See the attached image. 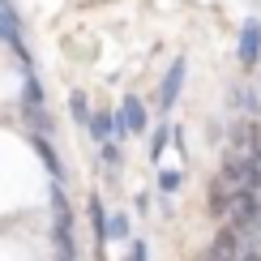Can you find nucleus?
Here are the masks:
<instances>
[{"instance_id":"obj_9","label":"nucleus","mask_w":261,"mask_h":261,"mask_svg":"<svg viewBox=\"0 0 261 261\" xmlns=\"http://www.w3.org/2000/svg\"><path fill=\"white\" fill-rule=\"evenodd\" d=\"M236 244H240V236H236L231 227H223V231L214 236V248H210V261H223V257H231V253H236Z\"/></svg>"},{"instance_id":"obj_21","label":"nucleus","mask_w":261,"mask_h":261,"mask_svg":"<svg viewBox=\"0 0 261 261\" xmlns=\"http://www.w3.org/2000/svg\"><path fill=\"white\" fill-rule=\"evenodd\" d=\"M56 261H69V257H56Z\"/></svg>"},{"instance_id":"obj_1","label":"nucleus","mask_w":261,"mask_h":261,"mask_svg":"<svg viewBox=\"0 0 261 261\" xmlns=\"http://www.w3.org/2000/svg\"><path fill=\"white\" fill-rule=\"evenodd\" d=\"M51 244H56V257H77V240H73V210H69V197L56 184L51 189Z\"/></svg>"},{"instance_id":"obj_2","label":"nucleus","mask_w":261,"mask_h":261,"mask_svg":"<svg viewBox=\"0 0 261 261\" xmlns=\"http://www.w3.org/2000/svg\"><path fill=\"white\" fill-rule=\"evenodd\" d=\"M0 39H5V43H9V51L17 56V69H30V51H26V43H21V26H17L13 5L0 9Z\"/></svg>"},{"instance_id":"obj_10","label":"nucleus","mask_w":261,"mask_h":261,"mask_svg":"<svg viewBox=\"0 0 261 261\" xmlns=\"http://www.w3.org/2000/svg\"><path fill=\"white\" fill-rule=\"evenodd\" d=\"M69 112H73V120H77L82 128L90 124V103H86V90H73V94H69Z\"/></svg>"},{"instance_id":"obj_14","label":"nucleus","mask_w":261,"mask_h":261,"mask_svg":"<svg viewBox=\"0 0 261 261\" xmlns=\"http://www.w3.org/2000/svg\"><path fill=\"white\" fill-rule=\"evenodd\" d=\"M210 210H214V214H227V197H223V184H214V193H210Z\"/></svg>"},{"instance_id":"obj_7","label":"nucleus","mask_w":261,"mask_h":261,"mask_svg":"<svg viewBox=\"0 0 261 261\" xmlns=\"http://www.w3.org/2000/svg\"><path fill=\"white\" fill-rule=\"evenodd\" d=\"M30 146H35V154L43 159V167H47V171H51V180H56V184H60V180H64V167H60V154H56V150H51V141L35 133V137H30Z\"/></svg>"},{"instance_id":"obj_6","label":"nucleus","mask_w":261,"mask_h":261,"mask_svg":"<svg viewBox=\"0 0 261 261\" xmlns=\"http://www.w3.org/2000/svg\"><path fill=\"white\" fill-rule=\"evenodd\" d=\"M180 86H184V60H176L167 69V77H163V86H159V107L167 112V107H176V99H180Z\"/></svg>"},{"instance_id":"obj_8","label":"nucleus","mask_w":261,"mask_h":261,"mask_svg":"<svg viewBox=\"0 0 261 261\" xmlns=\"http://www.w3.org/2000/svg\"><path fill=\"white\" fill-rule=\"evenodd\" d=\"M86 128H90L94 141H103V146H107V141L116 137V116L112 112H90V124H86Z\"/></svg>"},{"instance_id":"obj_12","label":"nucleus","mask_w":261,"mask_h":261,"mask_svg":"<svg viewBox=\"0 0 261 261\" xmlns=\"http://www.w3.org/2000/svg\"><path fill=\"white\" fill-rule=\"evenodd\" d=\"M107 240H128V214L107 219Z\"/></svg>"},{"instance_id":"obj_5","label":"nucleus","mask_w":261,"mask_h":261,"mask_svg":"<svg viewBox=\"0 0 261 261\" xmlns=\"http://www.w3.org/2000/svg\"><path fill=\"white\" fill-rule=\"evenodd\" d=\"M257 56H261V21H257V17H248V21H244V30H240V60L253 69Z\"/></svg>"},{"instance_id":"obj_20","label":"nucleus","mask_w":261,"mask_h":261,"mask_svg":"<svg viewBox=\"0 0 261 261\" xmlns=\"http://www.w3.org/2000/svg\"><path fill=\"white\" fill-rule=\"evenodd\" d=\"M248 261H261V257H248Z\"/></svg>"},{"instance_id":"obj_19","label":"nucleus","mask_w":261,"mask_h":261,"mask_svg":"<svg viewBox=\"0 0 261 261\" xmlns=\"http://www.w3.org/2000/svg\"><path fill=\"white\" fill-rule=\"evenodd\" d=\"M5 5H9V0H0V9H5Z\"/></svg>"},{"instance_id":"obj_16","label":"nucleus","mask_w":261,"mask_h":261,"mask_svg":"<svg viewBox=\"0 0 261 261\" xmlns=\"http://www.w3.org/2000/svg\"><path fill=\"white\" fill-rule=\"evenodd\" d=\"M159 184H163V189L171 193V189H176V184H180V176H176V171H163V180H159Z\"/></svg>"},{"instance_id":"obj_11","label":"nucleus","mask_w":261,"mask_h":261,"mask_svg":"<svg viewBox=\"0 0 261 261\" xmlns=\"http://www.w3.org/2000/svg\"><path fill=\"white\" fill-rule=\"evenodd\" d=\"M90 219H94V231H99V244H107V214H103L99 197H90Z\"/></svg>"},{"instance_id":"obj_15","label":"nucleus","mask_w":261,"mask_h":261,"mask_svg":"<svg viewBox=\"0 0 261 261\" xmlns=\"http://www.w3.org/2000/svg\"><path fill=\"white\" fill-rule=\"evenodd\" d=\"M240 107H248V112H261V99L253 90H240Z\"/></svg>"},{"instance_id":"obj_4","label":"nucleus","mask_w":261,"mask_h":261,"mask_svg":"<svg viewBox=\"0 0 261 261\" xmlns=\"http://www.w3.org/2000/svg\"><path fill=\"white\" fill-rule=\"evenodd\" d=\"M227 214H231V223H240V227H257V219H261L257 193H253V189L231 193V197H227Z\"/></svg>"},{"instance_id":"obj_13","label":"nucleus","mask_w":261,"mask_h":261,"mask_svg":"<svg viewBox=\"0 0 261 261\" xmlns=\"http://www.w3.org/2000/svg\"><path fill=\"white\" fill-rule=\"evenodd\" d=\"M167 137H171V128H167V124H159V133L150 137V159H159V154H163V146H167Z\"/></svg>"},{"instance_id":"obj_17","label":"nucleus","mask_w":261,"mask_h":261,"mask_svg":"<svg viewBox=\"0 0 261 261\" xmlns=\"http://www.w3.org/2000/svg\"><path fill=\"white\" fill-rule=\"evenodd\" d=\"M128 257H133V261H146V244H141V240H133V248H128Z\"/></svg>"},{"instance_id":"obj_3","label":"nucleus","mask_w":261,"mask_h":261,"mask_svg":"<svg viewBox=\"0 0 261 261\" xmlns=\"http://www.w3.org/2000/svg\"><path fill=\"white\" fill-rule=\"evenodd\" d=\"M133 133H146V107L137 94H124L120 112H116V137H133Z\"/></svg>"},{"instance_id":"obj_18","label":"nucleus","mask_w":261,"mask_h":261,"mask_svg":"<svg viewBox=\"0 0 261 261\" xmlns=\"http://www.w3.org/2000/svg\"><path fill=\"white\" fill-rule=\"evenodd\" d=\"M103 159H107V163L116 167V163H120V150H116V146H103Z\"/></svg>"}]
</instances>
